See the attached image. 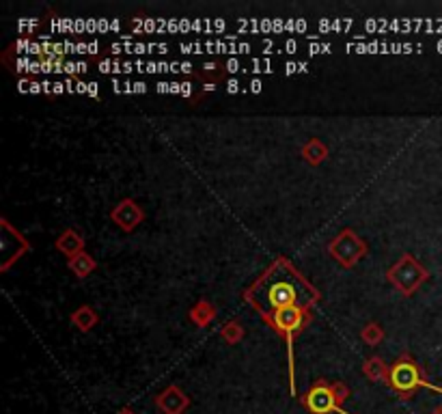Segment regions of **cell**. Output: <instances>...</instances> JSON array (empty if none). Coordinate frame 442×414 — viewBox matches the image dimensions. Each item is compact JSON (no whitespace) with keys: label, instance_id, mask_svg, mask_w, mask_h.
Segmentation results:
<instances>
[{"label":"cell","instance_id":"6da1fadb","mask_svg":"<svg viewBox=\"0 0 442 414\" xmlns=\"http://www.w3.org/2000/svg\"><path fill=\"white\" fill-rule=\"evenodd\" d=\"M315 298V291L300 280V276L287 268V263H278L272 268L268 278L259 285L257 304L263 308L265 315H272V310H281L287 306H306Z\"/></svg>","mask_w":442,"mask_h":414},{"label":"cell","instance_id":"7a4b0ae2","mask_svg":"<svg viewBox=\"0 0 442 414\" xmlns=\"http://www.w3.org/2000/svg\"><path fill=\"white\" fill-rule=\"evenodd\" d=\"M389 280L393 283V287L400 289L404 295H412L415 293L425 280H427V270L423 268V265L415 259V257H410V255H404L400 261H397L393 268L389 270Z\"/></svg>","mask_w":442,"mask_h":414},{"label":"cell","instance_id":"3957f363","mask_svg":"<svg viewBox=\"0 0 442 414\" xmlns=\"http://www.w3.org/2000/svg\"><path fill=\"white\" fill-rule=\"evenodd\" d=\"M328 250L343 268H354L367 255V244L352 229H345L330 242Z\"/></svg>","mask_w":442,"mask_h":414},{"label":"cell","instance_id":"277c9868","mask_svg":"<svg viewBox=\"0 0 442 414\" xmlns=\"http://www.w3.org/2000/svg\"><path fill=\"white\" fill-rule=\"evenodd\" d=\"M302 402L311 414H332V412L345 414L341 410V404H339V397L332 389V384L323 382V380H319L315 387L302 397Z\"/></svg>","mask_w":442,"mask_h":414},{"label":"cell","instance_id":"5b68a950","mask_svg":"<svg viewBox=\"0 0 442 414\" xmlns=\"http://www.w3.org/2000/svg\"><path fill=\"white\" fill-rule=\"evenodd\" d=\"M28 248H31V246H28V242L9 225V220L3 218V242H0V250H3L5 261H3V265H0V270L7 272L11 268V263L16 259H20Z\"/></svg>","mask_w":442,"mask_h":414},{"label":"cell","instance_id":"8992f818","mask_svg":"<svg viewBox=\"0 0 442 414\" xmlns=\"http://www.w3.org/2000/svg\"><path fill=\"white\" fill-rule=\"evenodd\" d=\"M268 317H270V321L274 324V326L287 337H291L293 332H298L302 328L304 319H306L302 306H287V308H281V310H274V313L268 315Z\"/></svg>","mask_w":442,"mask_h":414},{"label":"cell","instance_id":"52a82bcc","mask_svg":"<svg viewBox=\"0 0 442 414\" xmlns=\"http://www.w3.org/2000/svg\"><path fill=\"white\" fill-rule=\"evenodd\" d=\"M156 404L164 414H184L186 408L190 406V397L180 387H175L173 384V387L164 389L158 395Z\"/></svg>","mask_w":442,"mask_h":414},{"label":"cell","instance_id":"ba28073f","mask_svg":"<svg viewBox=\"0 0 442 414\" xmlns=\"http://www.w3.org/2000/svg\"><path fill=\"white\" fill-rule=\"evenodd\" d=\"M110 216H112V220H114V225H119L123 231H132L136 225H140L143 218H145L143 210H140V207H138L134 201H132V199L121 201V203L112 210Z\"/></svg>","mask_w":442,"mask_h":414},{"label":"cell","instance_id":"9c48e42d","mask_svg":"<svg viewBox=\"0 0 442 414\" xmlns=\"http://www.w3.org/2000/svg\"><path fill=\"white\" fill-rule=\"evenodd\" d=\"M56 248L61 250L63 255H67L69 259L71 257H76L80 253H84V240H82V235L78 231H73V229H67L61 233V238L56 240Z\"/></svg>","mask_w":442,"mask_h":414},{"label":"cell","instance_id":"30bf717a","mask_svg":"<svg viewBox=\"0 0 442 414\" xmlns=\"http://www.w3.org/2000/svg\"><path fill=\"white\" fill-rule=\"evenodd\" d=\"M95 268H97L95 259H93L91 255H86V253H80V255H76V257L69 259V270H71L73 274H76L78 278L88 276Z\"/></svg>","mask_w":442,"mask_h":414},{"label":"cell","instance_id":"8fae6325","mask_svg":"<svg viewBox=\"0 0 442 414\" xmlns=\"http://www.w3.org/2000/svg\"><path fill=\"white\" fill-rule=\"evenodd\" d=\"M71 321H73V326H76L78 330L88 332L97 324V313L91 306H80L76 313L71 315Z\"/></svg>","mask_w":442,"mask_h":414},{"label":"cell","instance_id":"7c38bea8","mask_svg":"<svg viewBox=\"0 0 442 414\" xmlns=\"http://www.w3.org/2000/svg\"><path fill=\"white\" fill-rule=\"evenodd\" d=\"M363 372H365V376L369 378L371 382H389L391 369L384 365V361H380V358H369V361L365 363Z\"/></svg>","mask_w":442,"mask_h":414},{"label":"cell","instance_id":"4fadbf2b","mask_svg":"<svg viewBox=\"0 0 442 414\" xmlns=\"http://www.w3.org/2000/svg\"><path fill=\"white\" fill-rule=\"evenodd\" d=\"M302 156H304V160L308 162V165L317 167V165H321V162L328 158V149L319 141H308L302 147Z\"/></svg>","mask_w":442,"mask_h":414},{"label":"cell","instance_id":"5bb4252c","mask_svg":"<svg viewBox=\"0 0 442 414\" xmlns=\"http://www.w3.org/2000/svg\"><path fill=\"white\" fill-rule=\"evenodd\" d=\"M190 317H193L197 326H208V324L216 317V308L208 300H201L193 310H190Z\"/></svg>","mask_w":442,"mask_h":414},{"label":"cell","instance_id":"9a60e30c","mask_svg":"<svg viewBox=\"0 0 442 414\" xmlns=\"http://www.w3.org/2000/svg\"><path fill=\"white\" fill-rule=\"evenodd\" d=\"M220 334H223V339H225V341H227L229 345H235L238 341H242L244 328H242V324H240V321H229Z\"/></svg>","mask_w":442,"mask_h":414},{"label":"cell","instance_id":"2e32d148","mask_svg":"<svg viewBox=\"0 0 442 414\" xmlns=\"http://www.w3.org/2000/svg\"><path fill=\"white\" fill-rule=\"evenodd\" d=\"M382 339H384V330H382L378 324H367L363 328V341L369 345H378Z\"/></svg>","mask_w":442,"mask_h":414},{"label":"cell","instance_id":"e0dca14e","mask_svg":"<svg viewBox=\"0 0 442 414\" xmlns=\"http://www.w3.org/2000/svg\"><path fill=\"white\" fill-rule=\"evenodd\" d=\"M99 71H101V73H121V71H123V63L110 61V58H106V61L99 63Z\"/></svg>","mask_w":442,"mask_h":414},{"label":"cell","instance_id":"ac0fdd59","mask_svg":"<svg viewBox=\"0 0 442 414\" xmlns=\"http://www.w3.org/2000/svg\"><path fill=\"white\" fill-rule=\"evenodd\" d=\"M250 71H255V73H270L272 71V63L268 61V58H263V61H259V58H255L253 63H250Z\"/></svg>","mask_w":442,"mask_h":414},{"label":"cell","instance_id":"d6986e66","mask_svg":"<svg viewBox=\"0 0 442 414\" xmlns=\"http://www.w3.org/2000/svg\"><path fill=\"white\" fill-rule=\"evenodd\" d=\"M332 389H334V393H336V397H339V404H343L345 399L349 397V389L345 387V384H341V382H334Z\"/></svg>","mask_w":442,"mask_h":414},{"label":"cell","instance_id":"ffe728a7","mask_svg":"<svg viewBox=\"0 0 442 414\" xmlns=\"http://www.w3.org/2000/svg\"><path fill=\"white\" fill-rule=\"evenodd\" d=\"M37 26H39L37 20H20L18 22V31L26 33V31H31V28H37Z\"/></svg>","mask_w":442,"mask_h":414},{"label":"cell","instance_id":"44dd1931","mask_svg":"<svg viewBox=\"0 0 442 414\" xmlns=\"http://www.w3.org/2000/svg\"><path fill=\"white\" fill-rule=\"evenodd\" d=\"M225 69H227L229 73H235V71L242 69V63L238 61V58H229V61L225 63Z\"/></svg>","mask_w":442,"mask_h":414},{"label":"cell","instance_id":"7402d4cb","mask_svg":"<svg viewBox=\"0 0 442 414\" xmlns=\"http://www.w3.org/2000/svg\"><path fill=\"white\" fill-rule=\"evenodd\" d=\"M99 84L97 82H88V86H86V95L88 97H99V88H97Z\"/></svg>","mask_w":442,"mask_h":414},{"label":"cell","instance_id":"603a6c76","mask_svg":"<svg viewBox=\"0 0 442 414\" xmlns=\"http://www.w3.org/2000/svg\"><path fill=\"white\" fill-rule=\"evenodd\" d=\"M240 80H235V78H231L229 82H227V93H238L240 91Z\"/></svg>","mask_w":442,"mask_h":414},{"label":"cell","instance_id":"cb8c5ba5","mask_svg":"<svg viewBox=\"0 0 442 414\" xmlns=\"http://www.w3.org/2000/svg\"><path fill=\"white\" fill-rule=\"evenodd\" d=\"M110 31V22L106 18L97 20V33H108Z\"/></svg>","mask_w":442,"mask_h":414},{"label":"cell","instance_id":"d4e9b609","mask_svg":"<svg viewBox=\"0 0 442 414\" xmlns=\"http://www.w3.org/2000/svg\"><path fill=\"white\" fill-rule=\"evenodd\" d=\"M167 31H171V33H182L180 20H169V26H167Z\"/></svg>","mask_w":442,"mask_h":414},{"label":"cell","instance_id":"484cf974","mask_svg":"<svg viewBox=\"0 0 442 414\" xmlns=\"http://www.w3.org/2000/svg\"><path fill=\"white\" fill-rule=\"evenodd\" d=\"M272 31H276V33H283V31H285V22H283L281 18L272 20Z\"/></svg>","mask_w":442,"mask_h":414},{"label":"cell","instance_id":"4316f807","mask_svg":"<svg viewBox=\"0 0 442 414\" xmlns=\"http://www.w3.org/2000/svg\"><path fill=\"white\" fill-rule=\"evenodd\" d=\"M248 86H250V93H261V86H263V84H261L259 78H255V80H250Z\"/></svg>","mask_w":442,"mask_h":414},{"label":"cell","instance_id":"83f0119b","mask_svg":"<svg viewBox=\"0 0 442 414\" xmlns=\"http://www.w3.org/2000/svg\"><path fill=\"white\" fill-rule=\"evenodd\" d=\"M190 95H193V84L182 82V97H190Z\"/></svg>","mask_w":442,"mask_h":414},{"label":"cell","instance_id":"f1b7e54d","mask_svg":"<svg viewBox=\"0 0 442 414\" xmlns=\"http://www.w3.org/2000/svg\"><path fill=\"white\" fill-rule=\"evenodd\" d=\"M296 71H300V63H287L285 65V73H287V76H291V73H296Z\"/></svg>","mask_w":442,"mask_h":414},{"label":"cell","instance_id":"f546056e","mask_svg":"<svg viewBox=\"0 0 442 414\" xmlns=\"http://www.w3.org/2000/svg\"><path fill=\"white\" fill-rule=\"evenodd\" d=\"M180 50L184 54H195V43H180Z\"/></svg>","mask_w":442,"mask_h":414},{"label":"cell","instance_id":"4dcf8cb0","mask_svg":"<svg viewBox=\"0 0 442 414\" xmlns=\"http://www.w3.org/2000/svg\"><path fill=\"white\" fill-rule=\"evenodd\" d=\"M31 86H33V80H20V91L22 93H31Z\"/></svg>","mask_w":442,"mask_h":414},{"label":"cell","instance_id":"1f68e13d","mask_svg":"<svg viewBox=\"0 0 442 414\" xmlns=\"http://www.w3.org/2000/svg\"><path fill=\"white\" fill-rule=\"evenodd\" d=\"M154 31H156V22H154L151 18H147V20H145V33L149 35V33H154Z\"/></svg>","mask_w":442,"mask_h":414},{"label":"cell","instance_id":"d6a6232c","mask_svg":"<svg viewBox=\"0 0 442 414\" xmlns=\"http://www.w3.org/2000/svg\"><path fill=\"white\" fill-rule=\"evenodd\" d=\"M88 52V43L86 41H78L76 43V54H86Z\"/></svg>","mask_w":442,"mask_h":414},{"label":"cell","instance_id":"836d02e7","mask_svg":"<svg viewBox=\"0 0 442 414\" xmlns=\"http://www.w3.org/2000/svg\"><path fill=\"white\" fill-rule=\"evenodd\" d=\"M86 33H97V20H86Z\"/></svg>","mask_w":442,"mask_h":414},{"label":"cell","instance_id":"e575fe53","mask_svg":"<svg viewBox=\"0 0 442 414\" xmlns=\"http://www.w3.org/2000/svg\"><path fill=\"white\" fill-rule=\"evenodd\" d=\"M296 50H298V43H296V41H293V39H289V41L285 43V52L293 54V52H296Z\"/></svg>","mask_w":442,"mask_h":414},{"label":"cell","instance_id":"d590c367","mask_svg":"<svg viewBox=\"0 0 442 414\" xmlns=\"http://www.w3.org/2000/svg\"><path fill=\"white\" fill-rule=\"evenodd\" d=\"M67 91V86L63 82H54V95H63Z\"/></svg>","mask_w":442,"mask_h":414},{"label":"cell","instance_id":"8d00e7d4","mask_svg":"<svg viewBox=\"0 0 442 414\" xmlns=\"http://www.w3.org/2000/svg\"><path fill=\"white\" fill-rule=\"evenodd\" d=\"M158 93H171V84L169 82H158Z\"/></svg>","mask_w":442,"mask_h":414},{"label":"cell","instance_id":"74e56055","mask_svg":"<svg viewBox=\"0 0 442 414\" xmlns=\"http://www.w3.org/2000/svg\"><path fill=\"white\" fill-rule=\"evenodd\" d=\"M180 26H182V33H188V31H190V28H193V22H190V20H186V18H184V20H180Z\"/></svg>","mask_w":442,"mask_h":414},{"label":"cell","instance_id":"f35d334b","mask_svg":"<svg viewBox=\"0 0 442 414\" xmlns=\"http://www.w3.org/2000/svg\"><path fill=\"white\" fill-rule=\"evenodd\" d=\"M306 31V22L304 20H296V31L293 33H304Z\"/></svg>","mask_w":442,"mask_h":414},{"label":"cell","instance_id":"ab89813d","mask_svg":"<svg viewBox=\"0 0 442 414\" xmlns=\"http://www.w3.org/2000/svg\"><path fill=\"white\" fill-rule=\"evenodd\" d=\"M110 31L112 33H119L121 31V22L119 20H110Z\"/></svg>","mask_w":442,"mask_h":414},{"label":"cell","instance_id":"60d3db41","mask_svg":"<svg viewBox=\"0 0 442 414\" xmlns=\"http://www.w3.org/2000/svg\"><path fill=\"white\" fill-rule=\"evenodd\" d=\"M259 26H261V31H263V33H270V31H272V22H270V20H263Z\"/></svg>","mask_w":442,"mask_h":414},{"label":"cell","instance_id":"b9f144b4","mask_svg":"<svg viewBox=\"0 0 442 414\" xmlns=\"http://www.w3.org/2000/svg\"><path fill=\"white\" fill-rule=\"evenodd\" d=\"M171 93L182 95V84H180V82H171Z\"/></svg>","mask_w":442,"mask_h":414},{"label":"cell","instance_id":"7bdbcfd3","mask_svg":"<svg viewBox=\"0 0 442 414\" xmlns=\"http://www.w3.org/2000/svg\"><path fill=\"white\" fill-rule=\"evenodd\" d=\"M97 52H99V43H97V41L88 43V54H97Z\"/></svg>","mask_w":442,"mask_h":414},{"label":"cell","instance_id":"ee69618b","mask_svg":"<svg viewBox=\"0 0 442 414\" xmlns=\"http://www.w3.org/2000/svg\"><path fill=\"white\" fill-rule=\"evenodd\" d=\"M145 91H147L145 82H134V93H145Z\"/></svg>","mask_w":442,"mask_h":414},{"label":"cell","instance_id":"f6af8a7d","mask_svg":"<svg viewBox=\"0 0 442 414\" xmlns=\"http://www.w3.org/2000/svg\"><path fill=\"white\" fill-rule=\"evenodd\" d=\"M86 82H76V93H82V95H86Z\"/></svg>","mask_w":442,"mask_h":414},{"label":"cell","instance_id":"bcb514c9","mask_svg":"<svg viewBox=\"0 0 442 414\" xmlns=\"http://www.w3.org/2000/svg\"><path fill=\"white\" fill-rule=\"evenodd\" d=\"M112 88H114V93H121L123 91V84L116 80V78H112Z\"/></svg>","mask_w":442,"mask_h":414},{"label":"cell","instance_id":"7dc6e473","mask_svg":"<svg viewBox=\"0 0 442 414\" xmlns=\"http://www.w3.org/2000/svg\"><path fill=\"white\" fill-rule=\"evenodd\" d=\"M308 52H311V54H321V46H319V43H311V46H308Z\"/></svg>","mask_w":442,"mask_h":414},{"label":"cell","instance_id":"c3c4849f","mask_svg":"<svg viewBox=\"0 0 442 414\" xmlns=\"http://www.w3.org/2000/svg\"><path fill=\"white\" fill-rule=\"evenodd\" d=\"M182 71L190 73V71H193V63H182Z\"/></svg>","mask_w":442,"mask_h":414},{"label":"cell","instance_id":"681fc988","mask_svg":"<svg viewBox=\"0 0 442 414\" xmlns=\"http://www.w3.org/2000/svg\"><path fill=\"white\" fill-rule=\"evenodd\" d=\"M216 67H218L216 63H205V65H203V69H205V71H214Z\"/></svg>","mask_w":442,"mask_h":414},{"label":"cell","instance_id":"f907efd6","mask_svg":"<svg viewBox=\"0 0 442 414\" xmlns=\"http://www.w3.org/2000/svg\"><path fill=\"white\" fill-rule=\"evenodd\" d=\"M119 414H134V412H132V410H130V408H123V410H121V412H119Z\"/></svg>","mask_w":442,"mask_h":414},{"label":"cell","instance_id":"816d5d0a","mask_svg":"<svg viewBox=\"0 0 442 414\" xmlns=\"http://www.w3.org/2000/svg\"><path fill=\"white\" fill-rule=\"evenodd\" d=\"M432 414H442V408H436V410H434Z\"/></svg>","mask_w":442,"mask_h":414}]
</instances>
